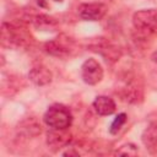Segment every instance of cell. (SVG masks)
Wrapping results in <instances>:
<instances>
[{
	"instance_id": "3",
	"label": "cell",
	"mask_w": 157,
	"mask_h": 157,
	"mask_svg": "<svg viewBox=\"0 0 157 157\" xmlns=\"http://www.w3.org/2000/svg\"><path fill=\"white\" fill-rule=\"evenodd\" d=\"M81 77L87 85H97L103 78L102 65L93 58L87 59L81 66Z\"/></svg>"
},
{
	"instance_id": "7",
	"label": "cell",
	"mask_w": 157,
	"mask_h": 157,
	"mask_svg": "<svg viewBox=\"0 0 157 157\" xmlns=\"http://www.w3.org/2000/svg\"><path fill=\"white\" fill-rule=\"evenodd\" d=\"M93 109L98 115H110L115 112V102L108 96H98L93 101Z\"/></svg>"
},
{
	"instance_id": "5",
	"label": "cell",
	"mask_w": 157,
	"mask_h": 157,
	"mask_svg": "<svg viewBox=\"0 0 157 157\" xmlns=\"http://www.w3.org/2000/svg\"><path fill=\"white\" fill-rule=\"evenodd\" d=\"M44 49L50 55L64 58V56L70 55V52H71V42L69 39L67 40H64L61 38H56L54 40L47 42L45 45H44Z\"/></svg>"
},
{
	"instance_id": "2",
	"label": "cell",
	"mask_w": 157,
	"mask_h": 157,
	"mask_svg": "<svg viewBox=\"0 0 157 157\" xmlns=\"http://www.w3.org/2000/svg\"><path fill=\"white\" fill-rule=\"evenodd\" d=\"M135 29L145 36L157 33V9L139 10L132 15Z\"/></svg>"
},
{
	"instance_id": "10",
	"label": "cell",
	"mask_w": 157,
	"mask_h": 157,
	"mask_svg": "<svg viewBox=\"0 0 157 157\" xmlns=\"http://www.w3.org/2000/svg\"><path fill=\"white\" fill-rule=\"evenodd\" d=\"M33 23L38 29L43 31H54L58 27V22L55 18L47 16V15H38L33 18Z\"/></svg>"
},
{
	"instance_id": "6",
	"label": "cell",
	"mask_w": 157,
	"mask_h": 157,
	"mask_svg": "<svg viewBox=\"0 0 157 157\" xmlns=\"http://www.w3.org/2000/svg\"><path fill=\"white\" fill-rule=\"evenodd\" d=\"M28 77H29V80L34 85H37V86H45V85L52 82L53 74H52V71L47 66H44V65H36V66H33L29 70Z\"/></svg>"
},
{
	"instance_id": "13",
	"label": "cell",
	"mask_w": 157,
	"mask_h": 157,
	"mask_svg": "<svg viewBox=\"0 0 157 157\" xmlns=\"http://www.w3.org/2000/svg\"><path fill=\"white\" fill-rule=\"evenodd\" d=\"M151 59H152V61H155V63H157V52L152 54V56H151Z\"/></svg>"
},
{
	"instance_id": "12",
	"label": "cell",
	"mask_w": 157,
	"mask_h": 157,
	"mask_svg": "<svg viewBox=\"0 0 157 157\" xmlns=\"http://www.w3.org/2000/svg\"><path fill=\"white\" fill-rule=\"evenodd\" d=\"M117 155H124V156H134V155H137V148L135 145L132 144H126V145H123L119 150L115 151Z\"/></svg>"
},
{
	"instance_id": "9",
	"label": "cell",
	"mask_w": 157,
	"mask_h": 157,
	"mask_svg": "<svg viewBox=\"0 0 157 157\" xmlns=\"http://www.w3.org/2000/svg\"><path fill=\"white\" fill-rule=\"evenodd\" d=\"M142 142L151 153L157 152V123H152L145 129L142 134Z\"/></svg>"
},
{
	"instance_id": "11",
	"label": "cell",
	"mask_w": 157,
	"mask_h": 157,
	"mask_svg": "<svg viewBox=\"0 0 157 157\" xmlns=\"http://www.w3.org/2000/svg\"><path fill=\"white\" fill-rule=\"evenodd\" d=\"M126 118H128V117H126L125 113H120V114H118V115L115 117V119L113 120L110 128H109V132L113 134V135L118 134V131H119V130L123 128V125L126 123Z\"/></svg>"
},
{
	"instance_id": "4",
	"label": "cell",
	"mask_w": 157,
	"mask_h": 157,
	"mask_svg": "<svg viewBox=\"0 0 157 157\" xmlns=\"http://www.w3.org/2000/svg\"><path fill=\"white\" fill-rule=\"evenodd\" d=\"M108 7L102 2L81 4L77 9L78 16L85 21H99L105 13Z\"/></svg>"
},
{
	"instance_id": "1",
	"label": "cell",
	"mask_w": 157,
	"mask_h": 157,
	"mask_svg": "<svg viewBox=\"0 0 157 157\" xmlns=\"http://www.w3.org/2000/svg\"><path fill=\"white\" fill-rule=\"evenodd\" d=\"M44 123L50 129H67L72 123V114L63 104H53L44 113Z\"/></svg>"
},
{
	"instance_id": "8",
	"label": "cell",
	"mask_w": 157,
	"mask_h": 157,
	"mask_svg": "<svg viewBox=\"0 0 157 157\" xmlns=\"http://www.w3.org/2000/svg\"><path fill=\"white\" fill-rule=\"evenodd\" d=\"M48 145L52 147H64L70 141V134L67 132V129H52L50 132H48Z\"/></svg>"
}]
</instances>
